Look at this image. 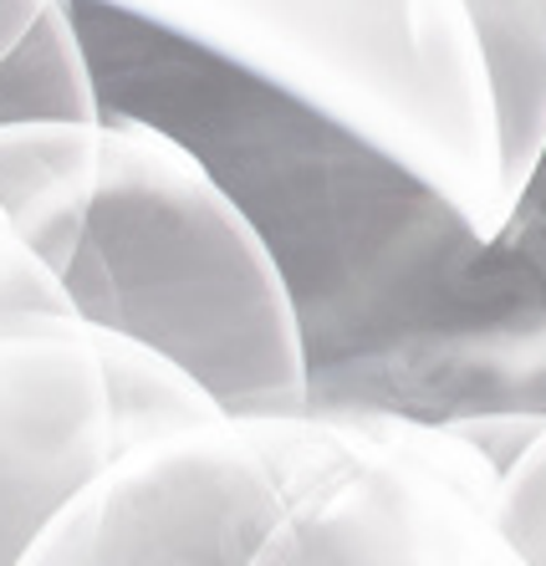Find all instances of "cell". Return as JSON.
<instances>
[{
  "instance_id": "cell-1",
  "label": "cell",
  "mask_w": 546,
  "mask_h": 566,
  "mask_svg": "<svg viewBox=\"0 0 546 566\" xmlns=\"http://www.w3.org/2000/svg\"><path fill=\"white\" fill-rule=\"evenodd\" d=\"M103 113L169 133L255 220L307 357H337L506 224L465 0H72Z\"/></svg>"
},
{
  "instance_id": "cell-2",
  "label": "cell",
  "mask_w": 546,
  "mask_h": 566,
  "mask_svg": "<svg viewBox=\"0 0 546 566\" xmlns=\"http://www.w3.org/2000/svg\"><path fill=\"white\" fill-rule=\"evenodd\" d=\"M56 281L93 327L154 347L225 413H292L312 357L255 220L169 133L103 113Z\"/></svg>"
},
{
  "instance_id": "cell-3",
  "label": "cell",
  "mask_w": 546,
  "mask_h": 566,
  "mask_svg": "<svg viewBox=\"0 0 546 566\" xmlns=\"http://www.w3.org/2000/svg\"><path fill=\"white\" fill-rule=\"evenodd\" d=\"M235 419L276 474L255 566H516L495 526L501 470L454 423L378 403Z\"/></svg>"
},
{
  "instance_id": "cell-4",
  "label": "cell",
  "mask_w": 546,
  "mask_h": 566,
  "mask_svg": "<svg viewBox=\"0 0 546 566\" xmlns=\"http://www.w3.org/2000/svg\"><path fill=\"white\" fill-rule=\"evenodd\" d=\"M307 403H378L434 423L546 419V154L516 189L506 224L465 265L358 347L312 363Z\"/></svg>"
},
{
  "instance_id": "cell-5",
  "label": "cell",
  "mask_w": 546,
  "mask_h": 566,
  "mask_svg": "<svg viewBox=\"0 0 546 566\" xmlns=\"http://www.w3.org/2000/svg\"><path fill=\"white\" fill-rule=\"evenodd\" d=\"M225 413L154 347L46 316L0 332V566L27 552L62 505L128 439Z\"/></svg>"
},
{
  "instance_id": "cell-6",
  "label": "cell",
  "mask_w": 546,
  "mask_h": 566,
  "mask_svg": "<svg viewBox=\"0 0 546 566\" xmlns=\"http://www.w3.org/2000/svg\"><path fill=\"white\" fill-rule=\"evenodd\" d=\"M276 474L235 413L138 434L46 521L27 566H255Z\"/></svg>"
},
{
  "instance_id": "cell-7",
  "label": "cell",
  "mask_w": 546,
  "mask_h": 566,
  "mask_svg": "<svg viewBox=\"0 0 546 566\" xmlns=\"http://www.w3.org/2000/svg\"><path fill=\"white\" fill-rule=\"evenodd\" d=\"M465 11L491 66L511 185L521 189L546 154V0H465Z\"/></svg>"
},
{
  "instance_id": "cell-8",
  "label": "cell",
  "mask_w": 546,
  "mask_h": 566,
  "mask_svg": "<svg viewBox=\"0 0 546 566\" xmlns=\"http://www.w3.org/2000/svg\"><path fill=\"white\" fill-rule=\"evenodd\" d=\"M103 97L82 46L72 0H52L31 31L0 56V123L97 118Z\"/></svg>"
},
{
  "instance_id": "cell-9",
  "label": "cell",
  "mask_w": 546,
  "mask_h": 566,
  "mask_svg": "<svg viewBox=\"0 0 546 566\" xmlns=\"http://www.w3.org/2000/svg\"><path fill=\"white\" fill-rule=\"evenodd\" d=\"M495 526L506 536L516 566H546V423L532 434V444L501 470Z\"/></svg>"
},
{
  "instance_id": "cell-10",
  "label": "cell",
  "mask_w": 546,
  "mask_h": 566,
  "mask_svg": "<svg viewBox=\"0 0 546 566\" xmlns=\"http://www.w3.org/2000/svg\"><path fill=\"white\" fill-rule=\"evenodd\" d=\"M46 316H77V312H72L56 271L15 230L11 214L0 210V332L31 327V322H46Z\"/></svg>"
},
{
  "instance_id": "cell-11",
  "label": "cell",
  "mask_w": 546,
  "mask_h": 566,
  "mask_svg": "<svg viewBox=\"0 0 546 566\" xmlns=\"http://www.w3.org/2000/svg\"><path fill=\"white\" fill-rule=\"evenodd\" d=\"M46 6H52V0H0V56L27 36L31 21H36Z\"/></svg>"
}]
</instances>
